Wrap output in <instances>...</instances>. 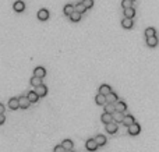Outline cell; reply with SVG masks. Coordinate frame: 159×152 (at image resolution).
<instances>
[{
    "mask_svg": "<svg viewBox=\"0 0 159 152\" xmlns=\"http://www.w3.org/2000/svg\"><path fill=\"white\" fill-rule=\"evenodd\" d=\"M122 123H123L126 127H128L130 124L135 123V120H134V116H131V115H126V116L123 117V120H122Z\"/></svg>",
    "mask_w": 159,
    "mask_h": 152,
    "instance_id": "11",
    "label": "cell"
},
{
    "mask_svg": "<svg viewBox=\"0 0 159 152\" xmlns=\"http://www.w3.org/2000/svg\"><path fill=\"white\" fill-rule=\"evenodd\" d=\"M62 147L64 149H73V147H74V144H73L71 140H64V141L62 142Z\"/></svg>",
    "mask_w": 159,
    "mask_h": 152,
    "instance_id": "24",
    "label": "cell"
},
{
    "mask_svg": "<svg viewBox=\"0 0 159 152\" xmlns=\"http://www.w3.org/2000/svg\"><path fill=\"white\" fill-rule=\"evenodd\" d=\"M4 110H6L4 105H3V103H0V115H4Z\"/></svg>",
    "mask_w": 159,
    "mask_h": 152,
    "instance_id": "32",
    "label": "cell"
},
{
    "mask_svg": "<svg viewBox=\"0 0 159 152\" xmlns=\"http://www.w3.org/2000/svg\"><path fill=\"white\" fill-rule=\"evenodd\" d=\"M81 3H83L84 7L88 10V8H92V6H94V0H83Z\"/></svg>",
    "mask_w": 159,
    "mask_h": 152,
    "instance_id": "28",
    "label": "cell"
},
{
    "mask_svg": "<svg viewBox=\"0 0 159 152\" xmlns=\"http://www.w3.org/2000/svg\"><path fill=\"white\" fill-rule=\"evenodd\" d=\"M127 128H128V134L130 135H138L140 134V131H141V127H140V124H137V123L130 124Z\"/></svg>",
    "mask_w": 159,
    "mask_h": 152,
    "instance_id": "2",
    "label": "cell"
},
{
    "mask_svg": "<svg viewBox=\"0 0 159 152\" xmlns=\"http://www.w3.org/2000/svg\"><path fill=\"white\" fill-rule=\"evenodd\" d=\"M127 109V105L126 102H122V101H116L115 102V110H117V112H126Z\"/></svg>",
    "mask_w": 159,
    "mask_h": 152,
    "instance_id": "8",
    "label": "cell"
},
{
    "mask_svg": "<svg viewBox=\"0 0 159 152\" xmlns=\"http://www.w3.org/2000/svg\"><path fill=\"white\" fill-rule=\"evenodd\" d=\"M147 45H148L149 47H155L156 45H158V38H156V35L148 36V38H147Z\"/></svg>",
    "mask_w": 159,
    "mask_h": 152,
    "instance_id": "15",
    "label": "cell"
},
{
    "mask_svg": "<svg viewBox=\"0 0 159 152\" xmlns=\"http://www.w3.org/2000/svg\"><path fill=\"white\" fill-rule=\"evenodd\" d=\"M81 15L83 14H80V13H77V11H73L69 17H70V20H71L73 22H78L80 20H81Z\"/></svg>",
    "mask_w": 159,
    "mask_h": 152,
    "instance_id": "21",
    "label": "cell"
},
{
    "mask_svg": "<svg viewBox=\"0 0 159 152\" xmlns=\"http://www.w3.org/2000/svg\"><path fill=\"white\" fill-rule=\"evenodd\" d=\"M101 120H102V123H109V121H112V115H110V113H103V115H102L101 116Z\"/></svg>",
    "mask_w": 159,
    "mask_h": 152,
    "instance_id": "23",
    "label": "cell"
},
{
    "mask_svg": "<svg viewBox=\"0 0 159 152\" xmlns=\"http://www.w3.org/2000/svg\"><path fill=\"white\" fill-rule=\"evenodd\" d=\"M94 140H95V142H96L98 147H103V145L106 144V137H105V135H102V134L96 135Z\"/></svg>",
    "mask_w": 159,
    "mask_h": 152,
    "instance_id": "16",
    "label": "cell"
},
{
    "mask_svg": "<svg viewBox=\"0 0 159 152\" xmlns=\"http://www.w3.org/2000/svg\"><path fill=\"white\" fill-rule=\"evenodd\" d=\"M133 18H127V17H124L123 20H122V27L123 28H126V29H131L133 28Z\"/></svg>",
    "mask_w": 159,
    "mask_h": 152,
    "instance_id": "9",
    "label": "cell"
},
{
    "mask_svg": "<svg viewBox=\"0 0 159 152\" xmlns=\"http://www.w3.org/2000/svg\"><path fill=\"white\" fill-rule=\"evenodd\" d=\"M64 152H74V151H73V149H66Z\"/></svg>",
    "mask_w": 159,
    "mask_h": 152,
    "instance_id": "34",
    "label": "cell"
},
{
    "mask_svg": "<svg viewBox=\"0 0 159 152\" xmlns=\"http://www.w3.org/2000/svg\"><path fill=\"white\" fill-rule=\"evenodd\" d=\"M63 11H64L66 15H70L73 11H74V6H73V4H66L64 8H63Z\"/></svg>",
    "mask_w": 159,
    "mask_h": 152,
    "instance_id": "25",
    "label": "cell"
},
{
    "mask_svg": "<svg viewBox=\"0 0 159 152\" xmlns=\"http://www.w3.org/2000/svg\"><path fill=\"white\" fill-rule=\"evenodd\" d=\"M34 76L39 77V78H44V77L46 76V70H45V67H36V69L34 70Z\"/></svg>",
    "mask_w": 159,
    "mask_h": 152,
    "instance_id": "10",
    "label": "cell"
},
{
    "mask_svg": "<svg viewBox=\"0 0 159 152\" xmlns=\"http://www.w3.org/2000/svg\"><path fill=\"white\" fill-rule=\"evenodd\" d=\"M8 108L11 109V110H17L18 108V98H11L10 101H8Z\"/></svg>",
    "mask_w": 159,
    "mask_h": 152,
    "instance_id": "18",
    "label": "cell"
},
{
    "mask_svg": "<svg viewBox=\"0 0 159 152\" xmlns=\"http://www.w3.org/2000/svg\"><path fill=\"white\" fill-rule=\"evenodd\" d=\"M4 121H6V117H4V115H0V124H3Z\"/></svg>",
    "mask_w": 159,
    "mask_h": 152,
    "instance_id": "33",
    "label": "cell"
},
{
    "mask_svg": "<svg viewBox=\"0 0 159 152\" xmlns=\"http://www.w3.org/2000/svg\"><path fill=\"white\" fill-rule=\"evenodd\" d=\"M112 92V88H110V85H108V84H103V85H101L99 87V94L102 95H108Z\"/></svg>",
    "mask_w": 159,
    "mask_h": 152,
    "instance_id": "17",
    "label": "cell"
},
{
    "mask_svg": "<svg viewBox=\"0 0 159 152\" xmlns=\"http://www.w3.org/2000/svg\"><path fill=\"white\" fill-rule=\"evenodd\" d=\"M85 147H87V149L88 151H91V152H94V151H96L98 149V145H96V142H95L94 138H89V140L85 142Z\"/></svg>",
    "mask_w": 159,
    "mask_h": 152,
    "instance_id": "7",
    "label": "cell"
},
{
    "mask_svg": "<svg viewBox=\"0 0 159 152\" xmlns=\"http://www.w3.org/2000/svg\"><path fill=\"white\" fill-rule=\"evenodd\" d=\"M134 15H135V10H134L133 7H127V8H124V17H127V18H133Z\"/></svg>",
    "mask_w": 159,
    "mask_h": 152,
    "instance_id": "20",
    "label": "cell"
},
{
    "mask_svg": "<svg viewBox=\"0 0 159 152\" xmlns=\"http://www.w3.org/2000/svg\"><path fill=\"white\" fill-rule=\"evenodd\" d=\"M13 8H14V11H17V13H22V11L25 10V3H24L22 0H17V2L13 4Z\"/></svg>",
    "mask_w": 159,
    "mask_h": 152,
    "instance_id": "4",
    "label": "cell"
},
{
    "mask_svg": "<svg viewBox=\"0 0 159 152\" xmlns=\"http://www.w3.org/2000/svg\"><path fill=\"white\" fill-rule=\"evenodd\" d=\"M29 105H31V102L28 101V98H27V96H20V98H18V108L28 109Z\"/></svg>",
    "mask_w": 159,
    "mask_h": 152,
    "instance_id": "3",
    "label": "cell"
},
{
    "mask_svg": "<svg viewBox=\"0 0 159 152\" xmlns=\"http://www.w3.org/2000/svg\"><path fill=\"white\" fill-rule=\"evenodd\" d=\"M131 2H134V0H131Z\"/></svg>",
    "mask_w": 159,
    "mask_h": 152,
    "instance_id": "35",
    "label": "cell"
},
{
    "mask_svg": "<svg viewBox=\"0 0 159 152\" xmlns=\"http://www.w3.org/2000/svg\"><path fill=\"white\" fill-rule=\"evenodd\" d=\"M38 18H39L41 21H46L47 18H49V11L46 8H42V10L38 11Z\"/></svg>",
    "mask_w": 159,
    "mask_h": 152,
    "instance_id": "12",
    "label": "cell"
},
{
    "mask_svg": "<svg viewBox=\"0 0 159 152\" xmlns=\"http://www.w3.org/2000/svg\"><path fill=\"white\" fill-rule=\"evenodd\" d=\"M29 82H31V85H32V87H36V85L42 84V78H39V77H35V76H34L32 78H31V81H29Z\"/></svg>",
    "mask_w": 159,
    "mask_h": 152,
    "instance_id": "26",
    "label": "cell"
},
{
    "mask_svg": "<svg viewBox=\"0 0 159 152\" xmlns=\"http://www.w3.org/2000/svg\"><path fill=\"white\" fill-rule=\"evenodd\" d=\"M105 98H106V103H115L116 101H119V99H117V95H116L113 91L110 92V94L105 95Z\"/></svg>",
    "mask_w": 159,
    "mask_h": 152,
    "instance_id": "14",
    "label": "cell"
},
{
    "mask_svg": "<svg viewBox=\"0 0 159 152\" xmlns=\"http://www.w3.org/2000/svg\"><path fill=\"white\" fill-rule=\"evenodd\" d=\"M123 117H124L123 112H117V110H115V112L112 113V120L115 121V123H122Z\"/></svg>",
    "mask_w": 159,
    "mask_h": 152,
    "instance_id": "6",
    "label": "cell"
},
{
    "mask_svg": "<svg viewBox=\"0 0 159 152\" xmlns=\"http://www.w3.org/2000/svg\"><path fill=\"white\" fill-rule=\"evenodd\" d=\"M35 94L39 96V98H44L47 95V87L44 85V84H39V85H36L35 87Z\"/></svg>",
    "mask_w": 159,
    "mask_h": 152,
    "instance_id": "1",
    "label": "cell"
},
{
    "mask_svg": "<svg viewBox=\"0 0 159 152\" xmlns=\"http://www.w3.org/2000/svg\"><path fill=\"white\" fill-rule=\"evenodd\" d=\"M154 35H156L155 28H147L145 29V36H147V38H148V36H154Z\"/></svg>",
    "mask_w": 159,
    "mask_h": 152,
    "instance_id": "29",
    "label": "cell"
},
{
    "mask_svg": "<svg viewBox=\"0 0 159 152\" xmlns=\"http://www.w3.org/2000/svg\"><path fill=\"white\" fill-rule=\"evenodd\" d=\"M105 112L112 115L115 112V103H105Z\"/></svg>",
    "mask_w": 159,
    "mask_h": 152,
    "instance_id": "27",
    "label": "cell"
},
{
    "mask_svg": "<svg viewBox=\"0 0 159 152\" xmlns=\"http://www.w3.org/2000/svg\"><path fill=\"white\" fill-rule=\"evenodd\" d=\"M74 11H77V13H80V14H84L85 11H87V8L84 7V4L83 3H78L74 6Z\"/></svg>",
    "mask_w": 159,
    "mask_h": 152,
    "instance_id": "22",
    "label": "cell"
},
{
    "mask_svg": "<svg viewBox=\"0 0 159 152\" xmlns=\"http://www.w3.org/2000/svg\"><path fill=\"white\" fill-rule=\"evenodd\" d=\"M117 123H115V121H109V123H106V131H108L109 134H115L116 131H117Z\"/></svg>",
    "mask_w": 159,
    "mask_h": 152,
    "instance_id": "5",
    "label": "cell"
},
{
    "mask_svg": "<svg viewBox=\"0 0 159 152\" xmlns=\"http://www.w3.org/2000/svg\"><path fill=\"white\" fill-rule=\"evenodd\" d=\"M27 98H28V101L31 102V103H36L38 99H39V96L35 94V91H29L28 94H27Z\"/></svg>",
    "mask_w": 159,
    "mask_h": 152,
    "instance_id": "13",
    "label": "cell"
},
{
    "mask_svg": "<svg viewBox=\"0 0 159 152\" xmlns=\"http://www.w3.org/2000/svg\"><path fill=\"white\" fill-rule=\"evenodd\" d=\"M64 151H66V149L63 148L62 145H56V147L53 148V152H64Z\"/></svg>",
    "mask_w": 159,
    "mask_h": 152,
    "instance_id": "31",
    "label": "cell"
},
{
    "mask_svg": "<svg viewBox=\"0 0 159 152\" xmlns=\"http://www.w3.org/2000/svg\"><path fill=\"white\" fill-rule=\"evenodd\" d=\"M122 6H123V8L133 7V2H131V0H123V2H122Z\"/></svg>",
    "mask_w": 159,
    "mask_h": 152,
    "instance_id": "30",
    "label": "cell"
},
{
    "mask_svg": "<svg viewBox=\"0 0 159 152\" xmlns=\"http://www.w3.org/2000/svg\"><path fill=\"white\" fill-rule=\"evenodd\" d=\"M95 102H96V105H105L106 103V98H105V95H102V94H98L96 96H95Z\"/></svg>",
    "mask_w": 159,
    "mask_h": 152,
    "instance_id": "19",
    "label": "cell"
}]
</instances>
